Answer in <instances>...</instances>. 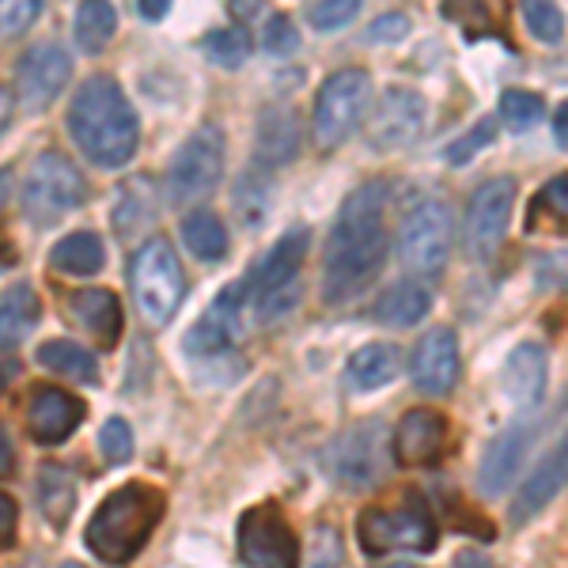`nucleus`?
<instances>
[{
    "label": "nucleus",
    "mask_w": 568,
    "mask_h": 568,
    "mask_svg": "<svg viewBox=\"0 0 568 568\" xmlns=\"http://www.w3.org/2000/svg\"><path fill=\"white\" fill-rule=\"evenodd\" d=\"M383 213H387V186L383 182H368L342 205L323 262V296L329 304L349 300L356 288H364L379 273L383 258H387Z\"/></svg>",
    "instance_id": "nucleus-1"
},
{
    "label": "nucleus",
    "mask_w": 568,
    "mask_h": 568,
    "mask_svg": "<svg viewBox=\"0 0 568 568\" xmlns=\"http://www.w3.org/2000/svg\"><path fill=\"white\" fill-rule=\"evenodd\" d=\"M69 136L95 168H125L141 144V122L114 77H88L65 114Z\"/></svg>",
    "instance_id": "nucleus-2"
},
{
    "label": "nucleus",
    "mask_w": 568,
    "mask_h": 568,
    "mask_svg": "<svg viewBox=\"0 0 568 568\" xmlns=\"http://www.w3.org/2000/svg\"><path fill=\"white\" fill-rule=\"evenodd\" d=\"M168 497L149 481H125L99 500L84 527V546L103 565H130L160 527Z\"/></svg>",
    "instance_id": "nucleus-3"
},
{
    "label": "nucleus",
    "mask_w": 568,
    "mask_h": 568,
    "mask_svg": "<svg viewBox=\"0 0 568 568\" xmlns=\"http://www.w3.org/2000/svg\"><path fill=\"white\" fill-rule=\"evenodd\" d=\"M130 292L136 315H141L144 326L160 329L175 318V311L186 296V273H182V262L163 235L155 240H144L133 251L130 258Z\"/></svg>",
    "instance_id": "nucleus-4"
},
{
    "label": "nucleus",
    "mask_w": 568,
    "mask_h": 568,
    "mask_svg": "<svg viewBox=\"0 0 568 568\" xmlns=\"http://www.w3.org/2000/svg\"><path fill=\"white\" fill-rule=\"evenodd\" d=\"M88 197L84 171L65 152L50 149L31 163L20 190V209L34 227H53L69 213H77Z\"/></svg>",
    "instance_id": "nucleus-5"
},
{
    "label": "nucleus",
    "mask_w": 568,
    "mask_h": 568,
    "mask_svg": "<svg viewBox=\"0 0 568 568\" xmlns=\"http://www.w3.org/2000/svg\"><path fill=\"white\" fill-rule=\"evenodd\" d=\"M436 519L428 511V504L409 493L394 508H368L356 519V542L368 557L394 554V549H406V554H433L436 549Z\"/></svg>",
    "instance_id": "nucleus-6"
},
{
    "label": "nucleus",
    "mask_w": 568,
    "mask_h": 568,
    "mask_svg": "<svg viewBox=\"0 0 568 568\" xmlns=\"http://www.w3.org/2000/svg\"><path fill=\"white\" fill-rule=\"evenodd\" d=\"M368 103L372 77L364 69H337L334 77H326V84L318 88L315 99V118H311L318 149H337L342 141H349Z\"/></svg>",
    "instance_id": "nucleus-7"
},
{
    "label": "nucleus",
    "mask_w": 568,
    "mask_h": 568,
    "mask_svg": "<svg viewBox=\"0 0 568 568\" xmlns=\"http://www.w3.org/2000/svg\"><path fill=\"white\" fill-rule=\"evenodd\" d=\"M452 205L439 197H425L417 201L414 209L402 220L398 232V254L402 265L417 277H439L447 265V254H452Z\"/></svg>",
    "instance_id": "nucleus-8"
},
{
    "label": "nucleus",
    "mask_w": 568,
    "mask_h": 568,
    "mask_svg": "<svg viewBox=\"0 0 568 568\" xmlns=\"http://www.w3.org/2000/svg\"><path fill=\"white\" fill-rule=\"evenodd\" d=\"M220 175H224V133L216 125H201L179 144L175 160H171L168 194L175 205H190V201L213 194Z\"/></svg>",
    "instance_id": "nucleus-9"
},
{
    "label": "nucleus",
    "mask_w": 568,
    "mask_h": 568,
    "mask_svg": "<svg viewBox=\"0 0 568 568\" xmlns=\"http://www.w3.org/2000/svg\"><path fill=\"white\" fill-rule=\"evenodd\" d=\"M235 546H240L243 565L251 568H300L296 530L277 504L246 508L240 527H235Z\"/></svg>",
    "instance_id": "nucleus-10"
},
{
    "label": "nucleus",
    "mask_w": 568,
    "mask_h": 568,
    "mask_svg": "<svg viewBox=\"0 0 568 568\" xmlns=\"http://www.w3.org/2000/svg\"><path fill=\"white\" fill-rule=\"evenodd\" d=\"M511 201H516V182L511 179H489L485 186H478V194L470 197L466 209V251L470 258H493L497 246L508 232V216H511Z\"/></svg>",
    "instance_id": "nucleus-11"
},
{
    "label": "nucleus",
    "mask_w": 568,
    "mask_h": 568,
    "mask_svg": "<svg viewBox=\"0 0 568 568\" xmlns=\"http://www.w3.org/2000/svg\"><path fill=\"white\" fill-rule=\"evenodd\" d=\"M72 58L58 42H39L16 61V103L23 110H45L65 91Z\"/></svg>",
    "instance_id": "nucleus-12"
},
{
    "label": "nucleus",
    "mask_w": 568,
    "mask_h": 568,
    "mask_svg": "<svg viewBox=\"0 0 568 568\" xmlns=\"http://www.w3.org/2000/svg\"><path fill=\"white\" fill-rule=\"evenodd\" d=\"M246 292H251V277L227 284L224 292L209 304L205 315L197 318L194 329L186 334V349L194 356H220L235 345V334H240V315L246 304Z\"/></svg>",
    "instance_id": "nucleus-13"
},
{
    "label": "nucleus",
    "mask_w": 568,
    "mask_h": 568,
    "mask_svg": "<svg viewBox=\"0 0 568 568\" xmlns=\"http://www.w3.org/2000/svg\"><path fill=\"white\" fill-rule=\"evenodd\" d=\"M84 417H88L84 398H77V394H69L61 387H50V383L34 387L31 402H27V433H31L34 444H45V447L65 444Z\"/></svg>",
    "instance_id": "nucleus-14"
},
{
    "label": "nucleus",
    "mask_w": 568,
    "mask_h": 568,
    "mask_svg": "<svg viewBox=\"0 0 568 568\" xmlns=\"http://www.w3.org/2000/svg\"><path fill=\"white\" fill-rule=\"evenodd\" d=\"M447 417L439 409H409L406 417L394 425V436H390V455L398 466H433L447 447Z\"/></svg>",
    "instance_id": "nucleus-15"
},
{
    "label": "nucleus",
    "mask_w": 568,
    "mask_h": 568,
    "mask_svg": "<svg viewBox=\"0 0 568 568\" xmlns=\"http://www.w3.org/2000/svg\"><path fill=\"white\" fill-rule=\"evenodd\" d=\"M420 125H425V103H420V95H414L409 88H390L372 114L368 141L379 152H398L417 141Z\"/></svg>",
    "instance_id": "nucleus-16"
},
{
    "label": "nucleus",
    "mask_w": 568,
    "mask_h": 568,
    "mask_svg": "<svg viewBox=\"0 0 568 568\" xmlns=\"http://www.w3.org/2000/svg\"><path fill=\"white\" fill-rule=\"evenodd\" d=\"M568 485V428L557 436V444L538 459V466L530 470V478L524 481V489L511 500V527H524L538 511L549 508V500L557 497Z\"/></svg>",
    "instance_id": "nucleus-17"
},
{
    "label": "nucleus",
    "mask_w": 568,
    "mask_h": 568,
    "mask_svg": "<svg viewBox=\"0 0 568 568\" xmlns=\"http://www.w3.org/2000/svg\"><path fill=\"white\" fill-rule=\"evenodd\" d=\"M459 379V342L452 329H428L414 349V383L425 394H447Z\"/></svg>",
    "instance_id": "nucleus-18"
},
{
    "label": "nucleus",
    "mask_w": 568,
    "mask_h": 568,
    "mask_svg": "<svg viewBox=\"0 0 568 568\" xmlns=\"http://www.w3.org/2000/svg\"><path fill=\"white\" fill-rule=\"evenodd\" d=\"M307 243H311L307 227H292V232H284L281 240L270 246V254H265L258 262V270L251 273V288H258V300L273 296V292H284V288H300V265H304Z\"/></svg>",
    "instance_id": "nucleus-19"
},
{
    "label": "nucleus",
    "mask_w": 568,
    "mask_h": 568,
    "mask_svg": "<svg viewBox=\"0 0 568 568\" xmlns=\"http://www.w3.org/2000/svg\"><path fill=\"white\" fill-rule=\"evenodd\" d=\"M69 315L80 329H88L103 349H114L122 337V300L110 288H77L69 292Z\"/></svg>",
    "instance_id": "nucleus-20"
},
{
    "label": "nucleus",
    "mask_w": 568,
    "mask_h": 568,
    "mask_svg": "<svg viewBox=\"0 0 568 568\" xmlns=\"http://www.w3.org/2000/svg\"><path fill=\"white\" fill-rule=\"evenodd\" d=\"M379 439H375L372 425H356L349 428L329 452V466L345 485H372L379 481Z\"/></svg>",
    "instance_id": "nucleus-21"
},
{
    "label": "nucleus",
    "mask_w": 568,
    "mask_h": 568,
    "mask_svg": "<svg viewBox=\"0 0 568 568\" xmlns=\"http://www.w3.org/2000/svg\"><path fill=\"white\" fill-rule=\"evenodd\" d=\"M527 447H530V425H511L493 439L481 466H478V485H481L485 497H500V493L508 489L519 470V463H524Z\"/></svg>",
    "instance_id": "nucleus-22"
},
{
    "label": "nucleus",
    "mask_w": 568,
    "mask_h": 568,
    "mask_svg": "<svg viewBox=\"0 0 568 568\" xmlns=\"http://www.w3.org/2000/svg\"><path fill=\"white\" fill-rule=\"evenodd\" d=\"M504 394L516 409H535L546 394V349L535 342L516 345L504 364Z\"/></svg>",
    "instance_id": "nucleus-23"
},
{
    "label": "nucleus",
    "mask_w": 568,
    "mask_h": 568,
    "mask_svg": "<svg viewBox=\"0 0 568 568\" xmlns=\"http://www.w3.org/2000/svg\"><path fill=\"white\" fill-rule=\"evenodd\" d=\"M300 152V118L288 106H270L258 118V160L281 168Z\"/></svg>",
    "instance_id": "nucleus-24"
},
{
    "label": "nucleus",
    "mask_w": 568,
    "mask_h": 568,
    "mask_svg": "<svg viewBox=\"0 0 568 568\" xmlns=\"http://www.w3.org/2000/svg\"><path fill=\"white\" fill-rule=\"evenodd\" d=\"M42 304H39V292L31 288L27 281L12 284V288L0 296V349H16L23 345V337L39 326Z\"/></svg>",
    "instance_id": "nucleus-25"
},
{
    "label": "nucleus",
    "mask_w": 568,
    "mask_h": 568,
    "mask_svg": "<svg viewBox=\"0 0 568 568\" xmlns=\"http://www.w3.org/2000/svg\"><path fill=\"white\" fill-rule=\"evenodd\" d=\"M398 368H402V353L398 345H387V342H375V345H364L349 356V383L356 390H379L387 383L398 379Z\"/></svg>",
    "instance_id": "nucleus-26"
},
{
    "label": "nucleus",
    "mask_w": 568,
    "mask_h": 568,
    "mask_svg": "<svg viewBox=\"0 0 568 568\" xmlns=\"http://www.w3.org/2000/svg\"><path fill=\"white\" fill-rule=\"evenodd\" d=\"M428 307H433V296H428L425 284L398 281L375 300V318L387 326H417L428 315Z\"/></svg>",
    "instance_id": "nucleus-27"
},
{
    "label": "nucleus",
    "mask_w": 568,
    "mask_h": 568,
    "mask_svg": "<svg viewBox=\"0 0 568 568\" xmlns=\"http://www.w3.org/2000/svg\"><path fill=\"white\" fill-rule=\"evenodd\" d=\"M103 262L106 246L95 232H72L50 251V265L58 273H69V277H91V273L103 270Z\"/></svg>",
    "instance_id": "nucleus-28"
},
{
    "label": "nucleus",
    "mask_w": 568,
    "mask_h": 568,
    "mask_svg": "<svg viewBox=\"0 0 568 568\" xmlns=\"http://www.w3.org/2000/svg\"><path fill=\"white\" fill-rule=\"evenodd\" d=\"M39 508L45 516V524L65 527L72 508H77V478H72L69 466L61 463H45L39 470Z\"/></svg>",
    "instance_id": "nucleus-29"
},
{
    "label": "nucleus",
    "mask_w": 568,
    "mask_h": 568,
    "mask_svg": "<svg viewBox=\"0 0 568 568\" xmlns=\"http://www.w3.org/2000/svg\"><path fill=\"white\" fill-rule=\"evenodd\" d=\"M527 232L542 235H568V171L549 179L527 209Z\"/></svg>",
    "instance_id": "nucleus-30"
},
{
    "label": "nucleus",
    "mask_w": 568,
    "mask_h": 568,
    "mask_svg": "<svg viewBox=\"0 0 568 568\" xmlns=\"http://www.w3.org/2000/svg\"><path fill=\"white\" fill-rule=\"evenodd\" d=\"M34 361H39L42 368H50L53 375H65V379H77V383L99 379L95 353H88L84 345H77V342H65V337L42 342L39 349H34Z\"/></svg>",
    "instance_id": "nucleus-31"
},
{
    "label": "nucleus",
    "mask_w": 568,
    "mask_h": 568,
    "mask_svg": "<svg viewBox=\"0 0 568 568\" xmlns=\"http://www.w3.org/2000/svg\"><path fill=\"white\" fill-rule=\"evenodd\" d=\"M182 243L201 262H220L227 254V227L213 209H194L182 220Z\"/></svg>",
    "instance_id": "nucleus-32"
},
{
    "label": "nucleus",
    "mask_w": 568,
    "mask_h": 568,
    "mask_svg": "<svg viewBox=\"0 0 568 568\" xmlns=\"http://www.w3.org/2000/svg\"><path fill=\"white\" fill-rule=\"evenodd\" d=\"M72 27H77V45L84 53H103L110 39L118 31V12L114 4H103V0H84L72 16Z\"/></svg>",
    "instance_id": "nucleus-33"
},
{
    "label": "nucleus",
    "mask_w": 568,
    "mask_h": 568,
    "mask_svg": "<svg viewBox=\"0 0 568 568\" xmlns=\"http://www.w3.org/2000/svg\"><path fill=\"white\" fill-rule=\"evenodd\" d=\"M251 34L243 31V27H216V31H209L205 39V53L209 61L220 69H240L246 65V58H251Z\"/></svg>",
    "instance_id": "nucleus-34"
},
{
    "label": "nucleus",
    "mask_w": 568,
    "mask_h": 568,
    "mask_svg": "<svg viewBox=\"0 0 568 568\" xmlns=\"http://www.w3.org/2000/svg\"><path fill=\"white\" fill-rule=\"evenodd\" d=\"M500 118H504V125H508V130L527 133L530 125L542 118V99L530 95V91H519V88L504 91V95H500Z\"/></svg>",
    "instance_id": "nucleus-35"
},
{
    "label": "nucleus",
    "mask_w": 568,
    "mask_h": 568,
    "mask_svg": "<svg viewBox=\"0 0 568 568\" xmlns=\"http://www.w3.org/2000/svg\"><path fill=\"white\" fill-rule=\"evenodd\" d=\"M99 452L110 466H122L133 459V428L125 425L122 417H110L103 428H99Z\"/></svg>",
    "instance_id": "nucleus-36"
},
{
    "label": "nucleus",
    "mask_w": 568,
    "mask_h": 568,
    "mask_svg": "<svg viewBox=\"0 0 568 568\" xmlns=\"http://www.w3.org/2000/svg\"><path fill=\"white\" fill-rule=\"evenodd\" d=\"M524 20L530 27V34H535L538 42L546 45H557L565 34V16L557 4H524Z\"/></svg>",
    "instance_id": "nucleus-37"
},
{
    "label": "nucleus",
    "mask_w": 568,
    "mask_h": 568,
    "mask_svg": "<svg viewBox=\"0 0 568 568\" xmlns=\"http://www.w3.org/2000/svg\"><path fill=\"white\" fill-rule=\"evenodd\" d=\"M42 0H0V42L23 34L27 27L39 20Z\"/></svg>",
    "instance_id": "nucleus-38"
},
{
    "label": "nucleus",
    "mask_w": 568,
    "mask_h": 568,
    "mask_svg": "<svg viewBox=\"0 0 568 568\" xmlns=\"http://www.w3.org/2000/svg\"><path fill=\"white\" fill-rule=\"evenodd\" d=\"M493 136H497V125H493L489 118H485V122L474 125V130L466 133V136H459V141H455V144H447V152H444V155H447V163H455V168H463V163H470L474 155H478L481 149H489Z\"/></svg>",
    "instance_id": "nucleus-39"
},
{
    "label": "nucleus",
    "mask_w": 568,
    "mask_h": 568,
    "mask_svg": "<svg viewBox=\"0 0 568 568\" xmlns=\"http://www.w3.org/2000/svg\"><path fill=\"white\" fill-rule=\"evenodd\" d=\"M300 45V34H296V23L288 16H270L265 20V31H262V50L273 53V58H288L296 53Z\"/></svg>",
    "instance_id": "nucleus-40"
},
{
    "label": "nucleus",
    "mask_w": 568,
    "mask_h": 568,
    "mask_svg": "<svg viewBox=\"0 0 568 568\" xmlns=\"http://www.w3.org/2000/svg\"><path fill=\"white\" fill-rule=\"evenodd\" d=\"M361 4L356 0H326V4H311L307 8V20L318 27V31H337V27L353 23Z\"/></svg>",
    "instance_id": "nucleus-41"
},
{
    "label": "nucleus",
    "mask_w": 568,
    "mask_h": 568,
    "mask_svg": "<svg viewBox=\"0 0 568 568\" xmlns=\"http://www.w3.org/2000/svg\"><path fill=\"white\" fill-rule=\"evenodd\" d=\"M342 565V538L334 527H315V557L311 568H337Z\"/></svg>",
    "instance_id": "nucleus-42"
},
{
    "label": "nucleus",
    "mask_w": 568,
    "mask_h": 568,
    "mask_svg": "<svg viewBox=\"0 0 568 568\" xmlns=\"http://www.w3.org/2000/svg\"><path fill=\"white\" fill-rule=\"evenodd\" d=\"M406 34H409V16H402V12L379 16V20L368 27V42H398V39H406Z\"/></svg>",
    "instance_id": "nucleus-43"
},
{
    "label": "nucleus",
    "mask_w": 568,
    "mask_h": 568,
    "mask_svg": "<svg viewBox=\"0 0 568 568\" xmlns=\"http://www.w3.org/2000/svg\"><path fill=\"white\" fill-rule=\"evenodd\" d=\"M16 530H20V508L8 493H0V549L16 542Z\"/></svg>",
    "instance_id": "nucleus-44"
},
{
    "label": "nucleus",
    "mask_w": 568,
    "mask_h": 568,
    "mask_svg": "<svg viewBox=\"0 0 568 568\" xmlns=\"http://www.w3.org/2000/svg\"><path fill=\"white\" fill-rule=\"evenodd\" d=\"M455 568H497V565H493V557L481 554V549H463V554L455 557Z\"/></svg>",
    "instance_id": "nucleus-45"
},
{
    "label": "nucleus",
    "mask_w": 568,
    "mask_h": 568,
    "mask_svg": "<svg viewBox=\"0 0 568 568\" xmlns=\"http://www.w3.org/2000/svg\"><path fill=\"white\" fill-rule=\"evenodd\" d=\"M12 470H16V447H12V439H8L4 428H0V478H8Z\"/></svg>",
    "instance_id": "nucleus-46"
},
{
    "label": "nucleus",
    "mask_w": 568,
    "mask_h": 568,
    "mask_svg": "<svg viewBox=\"0 0 568 568\" xmlns=\"http://www.w3.org/2000/svg\"><path fill=\"white\" fill-rule=\"evenodd\" d=\"M168 0H141V4H136V12H141V20H163V16H168Z\"/></svg>",
    "instance_id": "nucleus-47"
},
{
    "label": "nucleus",
    "mask_w": 568,
    "mask_h": 568,
    "mask_svg": "<svg viewBox=\"0 0 568 568\" xmlns=\"http://www.w3.org/2000/svg\"><path fill=\"white\" fill-rule=\"evenodd\" d=\"M12 114H16V95L8 91L4 84H0V133L8 130V122H12Z\"/></svg>",
    "instance_id": "nucleus-48"
},
{
    "label": "nucleus",
    "mask_w": 568,
    "mask_h": 568,
    "mask_svg": "<svg viewBox=\"0 0 568 568\" xmlns=\"http://www.w3.org/2000/svg\"><path fill=\"white\" fill-rule=\"evenodd\" d=\"M554 136H557V144L568 152V103L557 106V114H554Z\"/></svg>",
    "instance_id": "nucleus-49"
},
{
    "label": "nucleus",
    "mask_w": 568,
    "mask_h": 568,
    "mask_svg": "<svg viewBox=\"0 0 568 568\" xmlns=\"http://www.w3.org/2000/svg\"><path fill=\"white\" fill-rule=\"evenodd\" d=\"M8 194H12V168H0V209H4Z\"/></svg>",
    "instance_id": "nucleus-50"
},
{
    "label": "nucleus",
    "mask_w": 568,
    "mask_h": 568,
    "mask_svg": "<svg viewBox=\"0 0 568 568\" xmlns=\"http://www.w3.org/2000/svg\"><path fill=\"white\" fill-rule=\"evenodd\" d=\"M232 16H243V20H251V16H258V4H254V0H246V4H232Z\"/></svg>",
    "instance_id": "nucleus-51"
},
{
    "label": "nucleus",
    "mask_w": 568,
    "mask_h": 568,
    "mask_svg": "<svg viewBox=\"0 0 568 568\" xmlns=\"http://www.w3.org/2000/svg\"><path fill=\"white\" fill-rule=\"evenodd\" d=\"M61 568H84V565H77V561H69V565H61Z\"/></svg>",
    "instance_id": "nucleus-52"
},
{
    "label": "nucleus",
    "mask_w": 568,
    "mask_h": 568,
    "mask_svg": "<svg viewBox=\"0 0 568 568\" xmlns=\"http://www.w3.org/2000/svg\"><path fill=\"white\" fill-rule=\"evenodd\" d=\"M390 568H414V565H390Z\"/></svg>",
    "instance_id": "nucleus-53"
}]
</instances>
